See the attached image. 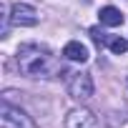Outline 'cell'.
Segmentation results:
<instances>
[{
	"label": "cell",
	"instance_id": "2",
	"mask_svg": "<svg viewBox=\"0 0 128 128\" xmlns=\"http://www.w3.org/2000/svg\"><path fill=\"white\" fill-rule=\"evenodd\" d=\"M0 126L3 128H33L30 118L20 108L10 106V100H3V106H0Z\"/></svg>",
	"mask_w": 128,
	"mask_h": 128
},
{
	"label": "cell",
	"instance_id": "9",
	"mask_svg": "<svg viewBox=\"0 0 128 128\" xmlns=\"http://www.w3.org/2000/svg\"><path fill=\"white\" fill-rule=\"evenodd\" d=\"M90 38H93V43H96V45H100V48H103V45H108V40H110L100 28H90Z\"/></svg>",
	"mask_w": 128,
	"mask_h": 128
},
{
	"label": "cell",
	"instance_id": "1",
	"mask_svg": "<svg viewBox=\"0 0 128 128\" xmlns=\"http://www.w3.org/2000/svg\"><path fill=\"white\" fill-rule=\"evenodd\" d=\"M18 66L25 76L30 78H53L60 73V63L58 58L40 43H25L18 48Z\"/></svg>",
	"mask_w": 128,
	"mask_h": 128
},
{
	"label": "cell",
	"instance_id": "7",
	"mask_svg": "<svg viewBox=\"0 0 128 128\" xmlns=\"http://www.w3.org/2000/svg\"><path fill=\"white\" fill-rule=\"evenodd\" d=\"M98 18H100V23H103V25H110V28H116V25H120V23H123V13H120L118 8H113V5L100 8Z\"/></svg>",
	"mask_w": 128,
	"mask_h": 128
},
{
	"label": "cell",
	"instance_id": "4",
	"mask_svg": "<svg viewBox=\"0 0 128 128\" xmlns=\"http://www.w3.org/2000/svg\"><path fill=\"white\" fill-rule=\"evenodd\" d=\"M10 23L20 28H33L38 25V10L28 3H13L10 5Z\"/></svg>",
	"mask_w": 128,
	"mask_h": 128
},
{
	"label": "cell",
	"instance_id": "6",
	"mask_svg": "<svg viewBox=\"0 0 128 128\" xmlns=\"http://www.w3.org/2000/svg\"><path fill=\"white\" fill-rule=\"evenodd\" d=\"M63 55L68 60H73V63H86L88 60V48L83 43H78V40H70L66 48H63Z\"/></svg>",
	"mask_w": 128,
	"mask_h": 128
},
{
	"label": "cell",
	"instance_id": "3",
	"mask_svg": "<svg viewBox=\"0 0 128 128\" xmlns=\"http://www.w3.org/2000/svg\"><path fill=\"white\" fill-rule=\"evenodd\" d=\"M68 93L76 100H88L93 96V78L88 73H70V78H68Z\"/></svg>",
	"mask_w": 128,
	"mask_h": 128
},
{
	"label": "cell",
	"instance_id": "8",
	"mask_svg": "<svg viewBox=\"0 0 128 128\" xmlns=\"http://www.w3.org/2000/svg\"><path fill=\"white\" fill-rule=\"evenodd\" d=\"M108 48H110L116 55H123V53L128 50V40H126V38H110V40H108Z\"/></svg>",
	"mask_w": 128,
	"mask_h": 128
},
{
	"label": "cell",
	"instance_id": "5",
	"mask_svg": "<svg viewBox=\"0 0 128 128\" xmlns=\"http://www.w3.org/2000/svg\"><path fill=\"white\" fill-rule=\"evenodd\" d=\"M66 128H100V123L88 108H73L66 116Z\"/></svg>",
	"mask_w": 128,
	"mask_h": 128
}]
</instances>
